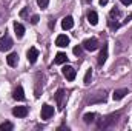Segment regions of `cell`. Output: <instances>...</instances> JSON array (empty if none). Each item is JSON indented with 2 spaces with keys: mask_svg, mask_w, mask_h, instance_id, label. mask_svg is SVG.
Masks as SVG:
<instances>
[{
  "mask_svg": "<svg viewBox=\"0 0 132 131\" xmlns=\"http://www.w3.org/2000/svg\"><path fill=\"white\" fill-rule=\"evenodd\" d=\"M85 49H88V51H95L97 48H98V40L95 39V37H91V39H86L85 42H83V45H81Z\"/></svg>",
  "mask_w": 132,
  "mask_h": 131,
  "instance_id": "cell-1",
  "label": "cell"
},
{
  "mask_svg": "<svg viewBox=\"0 0 132 131\" xmlns=\"http://www.w3.org/2000/svg\"><path fill=\"white\" fill-rule=\"evenodd\" d=\"M12 48V39L9 35L0 37V51H9Z\"/></svg>",
  "mask_w": 132,
  "mask_h": 131,
  "instance_id": "cell-2",
  "label": "cell"
},
{
  "mask_svg": "<svg viewBox=\"0 0 132 131\" xmlns=\"http://www.w3.org/2000/svg\"><path fill=\"white\" fill-rule=\"evenodd\" d=\"M52 116H54V106L45 103V105L42 106V119H43V120H48V119H51Z\"/></svg>",
  "mask_w": 132,
  "mask_h": 131,
  "instance_id": "cell-3",
  "label": "cell"
},
{
  "mask_svg": "<svg viewBox=\"0 0 132 131\" xmlns=\"http://www.w3.org/2000/svg\"><path fill=\"white\" fill-rule=\"evenodd\" d=\"M62 72H63V76H65L68 80H74L75 79V76H77V72H75V69L72 68V66L66 65L63 66V69H62Z\"/></svg>",
  "mask_w": 132,
  "mask_h": 131,
  "instance_id": "cell-4",
  "label": "cell"
},
{
  "mask_svg": "<svg viewBox=\"0 0 132 131\" xmlns=\"http://www.w3.org/2000/svg\"><path fill=\"white\" fill-rule=\"evenodd\" d=\"M55 45L57 46H60V48H65L69 45V37L65 35V34H60V35H57V39H55Z\"/></svg>",
  "mask_w": 132,
  "mask_h": 131,
  "instance_id": "cell-5",
  "label": "cell"
},
{
  "mask_svg": "<svg viewBox=\"0 0 132 131\" xmlns=\"http://www.w3.org/2000/svg\"><path fill=\"white\" fill-rule=\"evenodd\" d=\"M37 59H38V49L34 48V46L29 48V51H28V62H29V63H35Z\"/></svg>",
  "mask_w": 132,
  "mask_h": 131,
  "instance_id": "cell-6",
  "label": "cell"
},
{
  "mask_svg": "<svg viewBox=\"0 0 132 131\" xmlns=\"http://www.w3.org/2000/svg\"><path fill=\"white\" fill-rule=\"evenodd\" d=\"M12 114L15 117H25V116H28V108L26 106H15L12 110Z\"/></svg>",
  "mask_w": 132,
  "mask_h": 131,
  "instance_id": "cell-7",
  "label": "cell"
},
{
  "mask_svg": "<svg viewBox=\"0 0 132 131\" xmlns=\"http://www.w3.org/2000/svg\"><path fill=\"white\" fill-rule=\"evenodd\" d=\"M63 99H65V91L60 88V90L55 93V100H57V106H59V110H63Z\"/></svg>",
  "mask_w": 132,
  "mask_h": 131,
  "instance_id": "cell-8",
  "label": "cell"
},
{
  "mask_svg": "<svg viewBox=\"0 0 132 131\" xmlns=\"http://www.w3.org/2000/svg\"><path fill=\"white\" fill-rule=\"evenodd\" d=\"M126 94H129V91H128L126 88H121V90H115V91H114V94H112V99H114V100H121V99L125 97Z\"/></svg>",
  "mask_w": 132,
  "mask_h": 131,
  "instance_id": "cell-9",
  "label": "cell"
},
{
  "mask_svg": "<svg viewBox=\"0 0 132 131\" xmlns=\"http://www.w3.org/2000/svg\"><path fill=\"white\" fill-rule=\"evenodd\" d=\"M6 62H8L9 66H17V63H19V54H17V53H11V54L6 57Z\"/></svg>",
  "mask_w": 132,
  "mask_h": 131,
  "instance_id": "cell-10",
  "label": "cell"
},
{
  "mask_svg": "<svg viewBox=\"0 0 132 131\" xmlns=\"http://www.w3.org/2000/svg\"><path fill=\"white\" fill-rule=\"evenodd\" d=\"M12 97L15 99V100H19V102H20V100H25V91H23V88H22L20 85H19V86L14 90V94H12Z\"/></svg>",
  "mask_w": 132,
  "mask_h": 131,
  "instance_id": "cell-11",
  "label": "cell"
},
{
  "mask_svg": "<svg viewBox=\"0 0 132 131\" xmlns=\"http://www.w3.org/2000/svg\"><path fill=\"white\" fill-rule=\"evenodd\" d=\"M72 26H74V19L71 16H66L65 19L62 20V28L63 30H71Z\"/></svg>",
  "mask_w": 132,
  "mask_h": 131,
  "instance_id": "cell-12",
  "label": "cell"
},
{
  "mask_svg": "<svg viewBox=\"0 0 132 131\" xmlns=\"http://www.w3.org/2000/svg\"><path fill=\"white\" fill-rule=\"evenodd\" d=\"M108 59V45H103L101 51H100V56H98V65H103Z\"/></svg>",
  "mask_w": 132,
  "mask_h": 131,
  "instance_id": "cell-13",
  "label": "cell"
},
{
  "mask_svg": "<svg viewBox=\"0 0 132 131\" xmlns=\"http://www.w3.org/2000/svg\"><path fill=\"white\" fill-rule=\"evenodd\" d=\"M14 31H15V35L19 37V39H22L23 35H25V26L22 25V23H14Z\"/></svg>",
  "mask_w": 132,
  "mask_h": 131,
  "instance_id": "cell-14",
  "label": "cell"
},
{
  "mask_svg": "<svg viewBox=\"0 0 132 131\" xmlns=\"http://www.w3.org/2000/svg\"><path fill=\"white\" fill-rule=\"evenodd\" d=\"M66 60H68V56H66L65 53H57V56H55V59H54V63L62 65V63H65Z\"/></svg>",
  "mask_w": 132,
  "mask_h": 131,
  "instance_id": "cell-15",
  "label": "cell"
},
{
  "mask_svg": "<svg viewBox=\"0 0 132 131\" xmlns=\"http://www.w3.org/2000/svg\"><path fill=\"white\" fill-rule=\"evenodd\" d=\"M88 22H89L91 25H94V26L98 23V16H97L95 11H91V12L88 14Z\"/></svg>",
  "mask_w": 132,
  "mask_h": 131,
  "instance_id": "cell-16",
  "label": "cell"
},
{
  "mask_svg": "<svg viewBox=\"0 0 132 131\" xmlns=\"http://www.w3.org/2000/svg\"><path fill=\"white\" fill-rule=\"evenodd\" d=\"M94 119H95V114H94V113H88V114L83 116L85 123H91V122H94Z\"/></svg>",
  "mask_w": 132,
  "mask_h": 131,
  "instance_id": "cell-17",
  "label": "cell"
},
{
  "mask_svg": "<svg viewBox=\"0 0 132 131\" xmlns=\"http://www.w3.org/2000/svg\"><path fill=\"white\" fill-rule=\"evenodd\" d=\"M12 128H14V127H12L11 122H3V123L0 125V131H11Z\"/></svg>",
  "mask_w": 132,
  "mask_h": 131,
  "instance_id": "cell-18",
  "label": "cell"
},
{
  "mask_svg": "<svg viewBox=\"0 0 132 131\" xmlns=\"http://www.w3.org/2000/svg\"><path fill=\"white\" fill-rule=\"evenodd\" d=\"M91 77H92V71L88 69L86 74H85V85H89V83H91Z\"/></svg>",
  "mask_w": 132,
  "mask_h": 131,
  "instance_id": "cell-19",
  "label": "cell"
},
{
  "mask_svg": "<svg viewBox=\"0 0 132 131\" xmlns=\"http://www.w3.org/2000/svg\"><path fill=\"white\" fill-rule=\"evenodd\" d=\"M37 5H38L42 9H45V8H48V5H49V0H37Z\"/></svg>",
  "mask_w": 132,
  "mask_h": 131,
  "instance_id": "cell-20",
  "label": "cell"
},
{
  "mask_svg": "<svg viewBox=\"0 0 132 131\" xmlns=\"http://www.w3.org/2000/svg\"><path fill=\"white\" fill-rule=\"evenodd\" d=\"M81 51H83V46H80V45L74 48V54H75V56H80V54H81Z\"/></svg>",
  "mask_w": 132,
  "mask_h": 131,
  "instance_id": "cell-21",
  "label": "cell"
},
{
  "mask_svg": "<svg viewBox=\"0 0 132 131\" xmlns=\"http://www.w3.org/2000/svg\"><path fill=\"white\" fill-rule=\"evenodd\" d=\"M38 20H40V19H38V16H37V14L31 17V23H32V25H37V23H38Z\"/></svg>",
  "mask_w": 132,
  "mask_h": 131,
  "instance_id": "cell-22",
  "label": "cell"
},
{
  "mask_svg": "<svg viewBox=\"0 0 132 131\" xmlns=\"http://www.w3.org/2000/svg\"><path fill=\"white\" fill-rule=\"evenodd\" d=\"M111 16H112V17H114V16H120V11H118V9H115V8H114V9H112V11H111Z\"/></svg>",
  "mask_w": 132,
  "mask_h": 131,
  "instance_id": "cell-23",
  "label": "cell"
},
{
  "mask_svg": "<svg viewBox=\"0 0 132 131\" xmlns=\"http://www.w3.org/2000/svg\"><path fill=\"white\" fill-rule=\"evenodd\" d=\"M120 2H121L123 5H126V6H128V5H131V3H132V0H120Z\"/></svg>",
  "mask_w": 132,
  "mask_h": 131,
  "instance_id": "cell-24",
  "label": "cell"
},
{
  "mask_svg": "<svg viewBox=\"0 0 132 131\" xmlns=\"http://www.w3.org/2000/svg\"><path fill=\"white\" fill-rule=\"evenodd\" d=\"M108 3V0H100V5H106Z\"/></svg>",
  "mask_w": 132,
  "mask_h": 131,
  "instance_id": "cell-25",
  "label": "cell"
},
{
  "mask_svg": "<svg viewBox=\"0 0 132 131\" xmlns=\"http://www.w3.org/2000/svg\"><path fill=\"white\" fill-rule=\"evenodd\" d=\"M86 2H92V0H86Z\"/></svg>",
  "mask_w": 132,
  "mask_h": 131,
  "instance_id": "cell-26",
  "label": "cell"
}]
</instances>
